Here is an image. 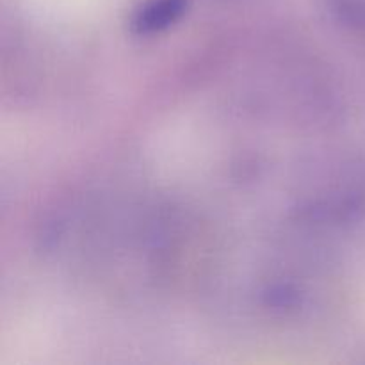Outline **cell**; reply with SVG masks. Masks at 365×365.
<instances>
[{
    "mask_svg": "<svg viewBox=\"0 0 365 365\" xmlns=\"http://www.w3.org/2000/svg\"><path fill=\"white\" fill-rule=\"evenodd\" d=\"M189 4L191 0H145L132 14V32L138 36H148L164 31L184 16Z\"/></svg>",
    "mask_w": 365,
    "mask_h": 365,
    "instance_id": "obj_1",
    "label": "cell"
},
{
    "mask_svg": "<svg viewBox=\"0 0 365 365\" xmlns=\"http://www.w3.org/2000/svg\"><path fill=\"white\" fill-rule=\"evenodd\" d=\"M331 13L346 25L365 31V0H327Z\"/></svg>",
    "mask_w": 365,
    "mask_h": 365,
    "instance_id": "obj_2",
    "label": "cell"
}]
</instances>
